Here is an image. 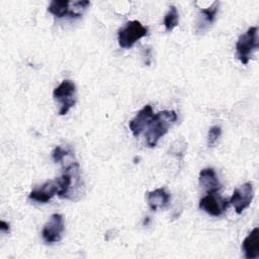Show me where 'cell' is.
<instances>
[{"mask_svg": "<svg viewBox=\"0 0 259 259\" xmlns=\"http://www.w3.org/2000/svg\"><path fill=\"white\" fill-rule=\"evenodd\" d=\"M176 120L177 113L174 110H162L154 114L147 126V145L151 148L155 147L158 141L168 133L169 128L176 122Z\"/></svg>", "mask_w": 259, "mask_h": 259, "instance_id": "obj_1", "label": "cell"}, {"mask_svg": "<svg viewBox=\"0 0 259 259\" xmlns=\"http://www.w3.org/2000/svg\"><path fill=\"white\" fill-rule=\"evenodd\" d=\"M59 185L58 195L61 198L74 199V192L81 187L80 167L77 162H71L63 169V174L56 179Z\"/></svg>", "mask_w": 259, "mask_h": 259, "instance_id": "obj_2", "label": "cell"}, {"mask_svg": "<svg viewBox=\"0 0 259 259\" xmlns=\"http://www.w3.org/2000/svg\"><path fill=\"white\" fill-rule=\"evenodd\" d=\"M258 49V27L251 26L240 35L236 44V55L242 64L249 62L250 56Z\"/></svg>", "mask_w": 259, "mask_h": 259, "instance_id": "obj_3", "label": "cell"}, {"mask_svg": "<svg viewBox=\"0 0 259 259\" xmlns=\"http://www.w3.org/2000/svg\"><path fill=\"white\" fill-rule=\"evenodd\" d=\"M148 34V28L139 20L127 21L117 32L118 45L122 49L132 48L140 38Z\"/></svg>", "mask_w": 259, "mask_h": 259, "instance_id": "obj_4", "label": "cell"}, {"mask_svg": "<svg viewBox=\"0 0 259 259\" xmlns=\"http://www.w3.org/2000/svg\"><path fill=\"white\" fill-rule=\"evenodd\" d=\"M53 96L60 103L59 114L65 115L76 104V85L71 80H63L53 91Z\"/></svg>", "mask_w": 259, "mask_h": 259, "instance_id": "obj_5", "label": "cell"}, {"mask_svg": "<svg viewBox=\"0 0 259 259\" xmlns=\"http://www.w3.org/2000/svg\"><path fill=\"white\" fill-rule=\"evenodd\" d=\"M64 230L65 226L63 215L60 213H53L42 228V240L48 244L59 242L62 239Z\"/></svg>", "mask_w": 259, "mask_h": 259, "instance_id": "obj_6", "label": "cell"}, {"mask_svg": "<svg viewBox=\"0 0 259 259\" xmlns=\"http://www.w3.org/2000/svg\"><path fill=\"white\" fill-rule=\"evenodd\" d=\"M229 200L215 193H206L199 201V208L212 217L223 214L229 206Z\"/></svg>", "mask_w": 259, "mask_h": 259, "instance_id": "obj_7", "label": "cell"}, {"mask_svg": "<svg viewBox=\"0 0 259 259\" xmlns=\"http://www.w3.org/2000/svg\"><path fill=\"white\" fill-rule=\"evenodd\" d=\"M254 196L253 186L251 182H246L242 184L239 188H236L230 198V203L233 204L237 213H242L252 202Z\"/></svg>", "mask_w": 259, "mask_h": 259, "instance_id": "obj_8", "label": "cell"}, {"mask_svg": "<svg viewBox=\"0 0 259 259\" xmlns=\"http://www.w3.org/2000/svg\"><path fill=\"white\" fill-rule=\"evenodd\" d=\"M59 192V185L57 180H49L39 187L34 188L28 194V198L39 203H47L55 194Z\"/></svg>", "mask_w": 259, "mask_h": 259, "instance_id": "obj_9", "label": "cell"}, {"mask_svg": "<svg viewBox=\"0 0 259 259\" xmlns=\"http://www.w3.org/2000/svg\"><path fill=\"white\" fill-rule=\"evenodd\" d=\"M153 115L154 113L152 106L147 104L136 114L133 119H131L128 127L134 137H139L144 132V130L148 126L150 120L152 119Z\"/></svg>", "mask_w": 259, "mask_h": 259, "instance_id": "obj_10", "label": "cell"}, {"mask_svg": "<svg viewBox=\"0 0 259 259\" xmlns=\"http://www.w3.org/2000/svg\"><path fill=\"white\" fill-rule=\"evenodd\" d=\"M198 182L206 193H215L221 188V183L212 168H204L199 172Z\"/></svg>", "mask_w": 259, "mask_h": 259, "instance_id": "obj_11", "label": "cell"}, {"mask_svg": "<svg viewBox=\"0 0 259 259\" xmlns=\"http://www.w3.org/2000/svg\"><path fill=\"white\" fill-rule=\"evenodd\" d=\"M245 257L247 259H256L259 257V228H254L244 239L242 244Z\"/></svg>", "mask_w": 259, "mask_h": 259, "instance_id": "obj_12", "label": "cell"}, {"mask_svg": "<svg viewBox=\"0 0 259 259\" xmlns=\"http://www.w3.org/2000/svg\"><path fill=\"white\" fill-rule=\"evenodd\" d=\"M170 200V194L164 188H157L148 192L147 201L149 207L152 210H157L159 208H164L168 205Z\"/></svg>", "mask_w": 259, "mask_h": 259, "instance_id": "obj_13", "label": "cell"}, {"mask_svg": "<svg viewBox=\"0 0 259 259\" xmlns=\"http://www.w3.org/2000/svg\"><path fill=\"white\" fill-rule=\"evenodd\" d=\"M219 8V2L214 1L212 5H210L207 8L200 9L199 12V17H198V22H197V28L196 30L199 31H204L206 27L211 25V23L214 21L217 12Z\"/></svg>", "mask_w": 259, "mask_h": 259, "instance_id": "obj_14", "label": "cell"}, {"mask_svg": "<svg viewBox=\"0 0 259 259\" xmlns=\"http://www.w3.org/2000/svg\"><path fill=\"white\" fill-rule=\"evenodd\" d=\"M48 10L50 13H52L54 16L58 18H62L65 16L75 18L72 2L68 0H54L50 3Z\"/></svg>", "mask_w": 259, "mask_h": 259, "instance_id": "obj_15", "label": "cell"}, {"mask_svg": "<svg viewBox=\"0 0 259 259\" xmlns=\"http://www.w3.org/2000/svg\"><path fill=\"white\" fill-rule=\"evenodd\" d=\"M178 16L177 8L174 5H171L164 17V26L167 31L173 30L178 25Z\"/></svg>", "mask_w": 259, "mask_h": 259, "instance_id": "obj_16", "label": "cell"}, {"mask_svg": "<svg viewBox=\"0 0 259 259\" xmlns=\"http://www.w3.org/2000/svg\"><path fill=\"white\" fill-rule=\"evenodd\" d=\"M221 134H222V130H221V126L219 125H213L209 128L208 135H207V143L209 147H212L213 145H215V143L219 141L221 137Z\"/></svg>", "mask_w": 259, "mask_h": 259, "instance_id": "obj_17", "label": "cell"}, {"mask_svg": "<svg viewBox=\"0 0 259 259\" xmlns=\"http://www.w3.org/2000/svg\"><path fill=\"white\" fill-rule=\"evenodd\" d=\"M69 154L70 152L68 150L64 149L61 146H57L52 152V158L56 163H61L62 161H64V158Z\"/></svg>", "mask_w": 259, "mask_h": 259, "instance_id": "obj_18", "label": "cell"}, {"mask_svg": "<svg viewBox=\"0 0 259 259\" xmlns=\"http://www.w3.org/2000/svg\"><path fill=\"white\" fill-rule=\"evenodd\" d=\"M9 224L4 222V221H1L0 222V230L2 233H8L9 232Z\"/></svg>", "mask_w": 259, "mask_h": 259, "instance_id": "obj_19", "label": "cell"}]
</instances>
